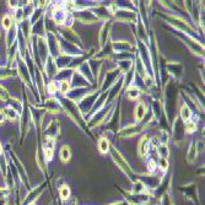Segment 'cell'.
Here are the masks:
<instances>
[{
	"mask_svg": "<svg viewBox=\"0 0 205 205\" xmlns=\"http://www.w3.org/2000/svg\"><path fill=\"white\" fill-rule=\"evenodd\" d=\"M113 157H114V161L117 162V164H119L122 168H123V171H125L126 173H131V171H130V167L126 164V162L124 161L123 159H122V156L117 152V151H113Z\"/></svg>",
	"mask_w": 205,
	"mask_h": 205,
	"instance_id": "obj_1",
	"label": "cell"
},
{
	"mask_svg": "<svg viewBox=\"0 0 205 205\" xmlns=\"http://www.w3.org/2000/svg\"><path fill=\"white\" fill-rule=\"evenodd\" d=\"M145 112H146V106H145L143 102L138 103V106H136V108H135V112H134V114H135V121H136V122H140V121L143 119L144 116H145Z\"/></svg>",
	"mask_w": 205,
	"mask_h": 205,
	"instance_id": "obj_2",
	"label": "cell"
},
{
	"mask_svg": "<svg viewBox=\"0 0 205 205\" xmlns=\"http://www.w3.org/2000/svg\"><path fill=\"white\" fill-rule=\"evenodd\" d=\"M70 155H71L70 154V147L68 145L63 146L62 150H60V160L63 162H68L70 160Z\"/></svg>",
	"mask_w": 205,
	"mask_h": 205,
	"instance_id": "obj_3",
	"label": "cell"
},
{
	"mask_svg": "<svg viewBox=\"0 0 205 205\" xmlns=\"http://www.w3.org/2000/svg\"><path fill=\"white\" fill-rule=\"evenodd\" d=\"M147 139L146 138H143L141 139V141L139 144V152H140V156H145L146 154H147V150H149V147H147Z\"/></svg>",
	"mask_w": 205,
	"mask_h": 205,
	"instance_id": "obj_4",
	"label": "cell"
},
{
	"mask_svg": "<svg viewBox=\"0 0 205 205\" xmlns=\"http://www.w3.org/2000/svg\"><path fill=\"white\" fill-rule=\"evenodd\" d=\"M98 149H100V152H101V154H106V152H108V149H109L108 140H106V139H101V140H100V143H98Z\"/></svg>",
	"mask_w": 205,
	"mask_h": 205,
	"instance_id": "obj_5",
	"label": "cell"
},
{
	"mask_svg": "<svg viewBox=\"0 0 205 205\" xmlns=\"http://www.w3.org/2000/svg\"><path fill=\"white\" fill-rule=\"evenodd\" d=\"M181 116H182L183 121H189V119H190L192 112H190V109H189L185 104H183V107H182V109H181Z\"/></svg>",
	"mask_w": 205,
	"mask_h": 205,
	"instance_id": "obj_6",
	"label": "cell"
},
{
	"mask_svg": "<svg viewBox=\"0 0 205 205\" xmlns=\"http://www.w3.org/2000/svg\"><path fill=\"white\" fill-rule=\"evenodd\" d=\"M126 96L129 97V98H136L138 96H139V91H138V88L136 87H130L128 91H126Z\"/></svg>",
	"mask_w": 205,
	"mask_h": 205,
	"instance_id": "obj_7",
	"label": "cell"
},
{
	"mask_svg": "<svg viewBox=\"0 0 205 205\" xmlns=\"http://www.w3.org/2000/svg\"><path fill=\"white\" fill-rule=\"evenodd\" d=\"M60 197H62V199H68L70 197V189L68 185H63L60 188Z\"/></svg>",
	"mask_w": 205,
	"mask_h": 205,
	"instance_id": "obj_8",
	"label": "cell"
},
{
	"mask_svg": "<svg viewBox=\"0 0 205 205\" xmlns=\"http://www.w3.org/2000/svg\"><path fill=\"white\" fill-rule=\"evenodd\" d=\"M11 23H12V21H11V17H10V16H4V17H2V21H1V25H2V27H4L5 30H7V28H10V26H11Z\"/></svg>",
	"mask_w": 205,
	"mask_h": 205,
	"instance_id": "obj_9",
	"label": "cell"
},
{
	"mask_svg": "<svg viewBox=\"0 0 205 205\" xmlns=\"http://www.w3.org/2000/svg\"><path fill=\"white\" fill-rule=\"evenodd\" d=\"M44 156H45V160H47V161H50V160L53 159V149L45 147V150H44Z\"/></svg>",
	"mask_w": 205,
	"mask_h": 205,
	"instance_id": "obj_10",
	"label": "cell"
},
{
	"mask_svg": "<svg viewBox=\"0 0 205 205\" xmlns=\"http://www.w3.org/2000/svg\"><path fill=\"white\" fill-rule=\"evenodd\" d=\"M69 88H70V82L69 81H62V83H60V91H62L63 93L68 92V91H69Z\"/></svg>",
	"mask_w": 205,
	"mask_h": 205,
	"instance_id": "obj_11",
	"label": "cell"
},
{
	"mask_svg": "<svg viewBox=\"0 0 205 205\" xmlns=\"http://www.w3.org/2000/svg\"><path fill=\"white\" fill-rule=\"evenodd\" d=\"M187 131H188V133L195 131V124L193 123V122H188V123H187Z\"/></svg>",
	"mask_w": 205,
	"mask_h": 205,
	"instance_id": "obj_12",
	"label": "cell"
},
{
	"mask_svg": "<svg viewBox=\"0 0 205 205\" xmlns=\"http://www.w3.org/2000/svg\"><path fill=\"white\" fill-rule=\"evenodd\" d=\"M48 90H49L50 93H54V92L57 91V85H55V82H50V83L48 85Z\"/></svg>",
	"mask_w": 205,
	"mask_h": 205,
	"instance_id": "obj_13",
	"label": "cell"
},
{
	"mask_svg": "<svg viewBox=\"0 0 205 205\" xmlns=\"http://www.w3.org/2000/svg\"><path fill=\"white\" fill-rule=\"evenodd\" d=\"M160 167L162 168V169H166L167 167H168V162H167V160L166 159H161V161H160Z\"/></svg>",
	"mask_w": 205,
	"mask_h": 205,
	"instance_id": "obj_14",
	"label": "cell"
},
{
	"mask_svg": "<svg viewBox=\"0 0 205 205\" xmlns=\"http://www.w3.org/2000/svg\"><path fill=\"white\" fill-rule=\"evenodd\" d=\"M6 119V114L4 111H0V124H2Z\"/></svg>",
	"mask_w": 205,
	"mask_h": 205,
	"instance_id": "obj_15",
	"label": "cell"
},
{
	"mask_svg": "<svg viewBox=\"0 0 205 205\" xmlns=\"http://www.w3.org/2000/svg\"><path fill=\"white\" fill-rule=\"evenodd\" d=\"M155 168H156V164L154 162V160H151V161L149 162V169H150V171H155Z\"/></svg>",
	"mask_w": 205,
	"mask_h": 205,
	"instance_id": "obj_16",
	"label": "cell"
},
{
	"mask_svg": "<svg viewBox=\"0 0 205 205\" xmlns=\"http://www.w3.org/2000/svg\"><path fill=\"white\" fill-rule=\"evenodd\" d=\"M2 152V147H1V145H0V154Z\"/></svg>",
	"mask_w": 205,
	"mask_h": 205,
	"instance_id": "obj_17",
	"label": "cell"
}]
</instances>
